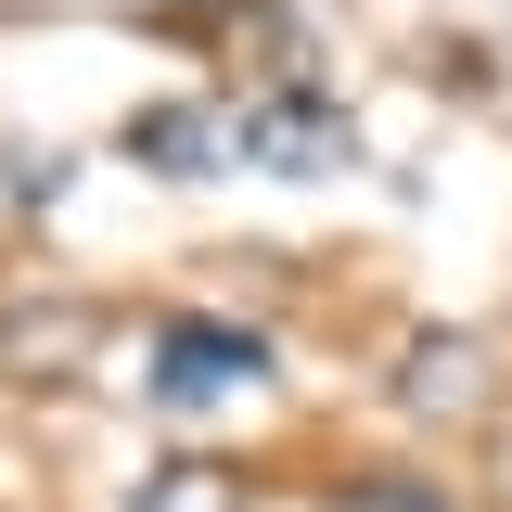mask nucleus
I'll return each mask as SVG.
<instances>
[{
    "instance_id": "1",
    "label": "nucleus",
    "mask_w": 512,
    "mask_h": 512,
    "mask_svg": "<svg viewBox=\"0 0 512 512\" xmlns=\"http://www.w3.org/2000/svg\"><path fill=\"white\" fill-rule=\"evenodd\" d=\"M231 167H269V180H346L359 167V116L333 90H256L231 116Z\"/></svg>"
},
{
    "instance_id": "2",
    "label": "nucleus",
    "mask_w": 512,
    "mask_h": 512,
    "mask_svg": "<svg viewBox=\"0 0 512 512\" xmlns=\"http://www.w3.org/2000/svg\"><path fill=\"white\" fill-rule=\"evenodd\" d=\"M154 410H218V397H244V384H269V333H244V320H154Z\"/></svg>"
},
{
    "instance_id": "3",
    "label": "nucleus",
    "mask_w": 512,
    "mask_h": 512,
    "mask_svg": "<svg viewBox=\"0 0 512 512\" xmlns=\"http://www.w3.org/2000/svg\"><path fill=\"white\" fill-rule=\"evenodd\" d=\"M487 397H500V372H487L474 333H410V359H397V410L410 423H474Z\"/></svg>"
},
{
    "instance_id": "4",
    "label": "nucleus",
    "mask_w": 512,
    "mask_h": 512,
    "mask_svg": "<svg viewBox=\"0 0 512 512\" xmlns=\"http://www.w3.org/2000/svg\"><path fill=\"white\" fill-rule=\"evenodd\" d=\"M90 346H103V308H90V295H64V308H13V320H0V372H13V384L90 372Z\"/></svg>"
},
{
    "instance_id": "5",
    "label": "nucleus",
    "mask_w": 512,
    "mask_h": 512,
    "mask_svg": "<svg viewBox=\"0 0 512 512\" xmlns=\"http://www.w3.org/2000/svg\"><path fill=\"white\" fill-rule=\"evenodd\" d=\"M128 154H141L154 180H218V167H231V128L205 116V103H141V116H128Z\"/></svg>"
},
{
    "instance_id": "6",
    "label": "nucleus",
    "mask_w": 512,
    "mask_h": 512,
    "mask_svg": "<svg viewBox=\"0 0 512 512\" xmlns=\"http://www.w3.org/2000/svg\"><path fill=\"white\" fill-rule=\"evenodd\" d=\"M128 512H244V474L231 461H154L128 487Z\"/></svg>"
},
{
    "instance_id": "7",
    "label": "nucleus",
    "mask_w": 512,
    "mask_h": 512,
    "mask_svg": "<svg viewBox=\"0 0 512 512\" xmlns=\"http://www.w3.org/2000/svg\"><path fill=\"white\" fill-rule=\"evenodd\" d=\"M346 512H461L436 474H372V487H346Z\"/></svg>"
},
{
    "instance_id": "8",
    "label": "nucleus",
    "mask_w": 512,
    "mask_h": 512,
    "mask_svg": "<svg viewBox=\"0 0 512 512\" xmlns=\"http://www.w3.org/2000/svg\"><path fill=\"white\" fill-rule=\"evenodd\" d=\"M64 180H77L64 154H13V192H26V205H64Z\"/></svg>"
},
{
    "instance_id": "9",
    "label": "nucleus",
    "mask_w": 512,
    "mask_h": 512,
    "mask_svg": "<svg viewBox=\"0 0 512 512\" xmlns=\"http://www.w3.org/2000/svg\"><path fill=\"white\" fill-rule=\"evenodd\" d=\"M167 13H180V0H167Z\"/></svg>"
}]
</instances>
